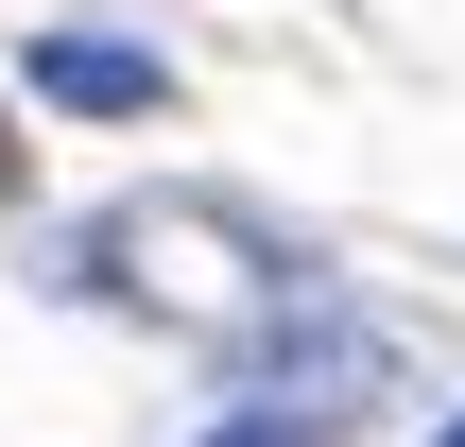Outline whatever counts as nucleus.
<instances>
[{
	"instance_id": "nucleus-2",
	"label": "nucleus",
	"mask_w": 465,
	"mask_h": 447,
	"mask_svg": "<svg viewBox=\"0 0 465 447\" xmlns=\"http://www.w3.org/2000/svg\"><path fill=\"white\" fill-rule=\"evenodd\" d=\"M207 447H328V413H311V396H242Z\"/></svg>"
},
{
	"instance_id": "nucleus-4",
	"label": "nucleus",
	"mask_w": 465,
	"mask_h": 447,
	"mask_svg": "<svg viewBox=\"0 0 465 447\" xmlns=\"http://www.w3.org/2000/svg\"><path fill=\"white\" fill-rule=\"evenodd\" d=\"M0 189H17V155H0Z\"/></svg>"
},
{
	"instance_id": "nucleus-3",
	"label": "nucleus",
	"mask_w": 465,
	"mask_h": 447,
	"mask_svg": "<svg viewBox=\"0 0 465 447\" xmlns=\"http://www.w3.org/2000/svg\"><path fill=\"white\" fill-rule=\"evenodd\" d=\"M431 447H465V413H449V431H431Z\"/></svg>"
},
{
	"instance_id": "nucleus-1",
	"label": "nucleus",
	"mask_w": 465,
	"mask_h": 447,
	"mask_svg": "<svg viewBox=\"0 0 465 447\" xmlns=\"http://www.w3.org/2000/svg\"><path fill=\"white\" fill-rule=\"evenodd\" d=\"M35 103H69V121H155L173 69H155L138 34H86V17H69V34H35Z\"/></svg>"
}]
</instances>
